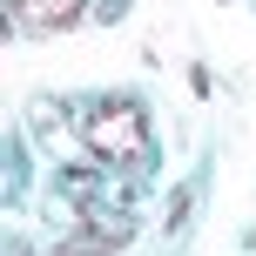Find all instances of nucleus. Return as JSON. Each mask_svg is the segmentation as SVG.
Here are the masks:
<instances>
[{"label": "nucleus", "instance_id": "f257e3e1", "mask_svg": "<svg viewBox=\"0 0 256 256\" xmlns=\"http://www.w3.org/2000/svg\"><path fill=\"white\" fill-rule=\"evenodd\" d=\"M81 142H88V155H102V162H142V148H148V115H142V102H128V94H108V102H94L88 115H81Z\"/></svg>", "mask_w": 256, "mask_h": 256}, {"label": "nucleus", "instance_id": "f03ea898", "mask_svg": "<svg viewBox=\"0 0 256 256\" xmlns=\"http://www.w3.org/2000/svg\"><path fill=\"white\" fill-rule=\"evenodd\" d=\"M7 7H14V27H27V34H61L81 20L88 0H7Z\"/></svg>", "mask_w": 256, "mask_h": 256}]
</instances>
